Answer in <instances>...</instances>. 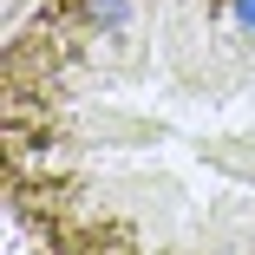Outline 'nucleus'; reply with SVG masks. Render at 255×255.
Masks as SVG:
<instances>
[{
	"label": "nucleus",
	"mask_w": 255,
	"mask_h": 255,
	"mask_svg": "<svg viewBox=\"0 0 255 255\" xmlns=\"http://www.w3.org/2000/svg\"><path fill=\"white\" fill-rule=\"evenodd\" d=\"M7 210L33 255H255V0H39Z\"/></svg>",
	"instance_id": "f257e3e1"
}]
</instances>
